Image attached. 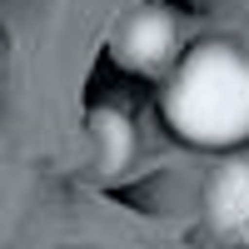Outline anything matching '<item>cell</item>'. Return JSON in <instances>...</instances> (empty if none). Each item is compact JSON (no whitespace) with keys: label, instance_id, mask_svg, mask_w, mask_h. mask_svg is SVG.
Listing matches in <instances>:
<instances>
[{"label":"cell","instance_id":"cell-5","mask_svg":"<svg viewBox=\"0 0 249 249\" xmlns=\"http://www.w3.org/2000/svg\"><path fill=\"white\" fill-rule=\"evenodd\" d=\"M0 85H5V35H0Z\"/></svg>","mask_w":249,"mask_h":249},{"label":"cell","instance_id":"cell-4","mask_svg":"<svg viewBox=\"0 0 249 249\" xmlns=\"http://www.w3.org/2000/svg\"><path fill=\"white\" fill-rule=\"evenodd\" d=\"M90 144H95V170L115 179L135 160V124L120 105H95L90 110Z\"/></svg>","mask_w":249,"mask_h":249},{"label":"cell","instance_id":"cell-2","mask_svg":"<svg viewBox=\"0 0 249 249\" xmlns=\"http://www.w3.org/2000/svg\"><path fill=\"white\" fill-rule=\"evenodd\" d=\"M110 60L135 75H164L179 60V15L170 5H135L110 35Z\"/></svg>","mask_w":249,"mask_h":249},{"label":"cell","instance_id":"cell-3","mask_svg":"<svg viewBox=\"0 0 249 249\" xmlns=\"http://www.w3.org/2000/svg\"><path fill=\"white\" fill-rule=\"evenodd\" d=\"M204 219L230 244H249V160H224L204 184Z\"/></svg>","mask_w":249,"mask_h":249},{"label":"cell","instance_id":"cell-1","mask_svg":"<svg viewBox=\"0 0 249 249\" xmlns=\"http://www.w3.org/2000/svg\"><path fill=\"white\" fill-rule=\"evenodd\" d=\"M164 124L199 150H234L249 140V50L234 40H199L160 95Z\"/></svg>","mask_w":249,"mask_h":249}]
</instances>
